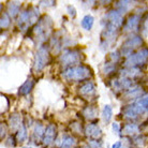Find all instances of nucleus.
<instances>
[{"label": "nucleus", "mask_w": 148, "mask_h": 148, "mask_svg": "<svg viewBox=\"0 0 148 148\" xmlns=\"http://www.w3.org/2000/svg\"><path fill=\"white\" fill-rule=\"evenodd\" d=\"M90 148H103V143L100 140H91L89 141Z\"/></svg>", "instance_id": "obj_28"}, {"label": "nucleus", "mask_w": 148, "mask_h": 148, "mask_svg": "<svg viewBox=\"0 0 148 148\" xmlns=\"http://www.w3.org/2000/svg\"><path fill=\"white\" fill-rule=\"evenodd\" d=\"M34 78L29 77L22 86H21V87H19L18 93L21 95V96H27V95H29V93L31 92V90H32V88H34Z\"/></svg>", "instance_id": "obj_16"}, {"label": "nucleus", "mask_w": 148, "mask_h": 148, "mask_svg": "<svg viewBox=\"0 0 148 148\" xmlns=\"http://www.w3.org/2000/svg\"><path fill=\"white\" fill-rule=\"evenodd\" d=\"M68 11H69V14H70L71 16H73V17L76 15V11H75L74 7H72V5H68Z\"/></svg>", "instance_id": "obj_31"}, {"label": "nucleus", "mask_w": 148, "mask_h": 148, "mask_svg": "<svg viewBox=\"0 0 148 148\" xmlns=\"http://www.w3.org/2000/svg\"><path fill=\"white\" fill-rule=\"evenodd\" d=\"M41 3L44 4V5H54V4H55V1H47V2H45V1H41Z\"/></svg>", "instance_id": "obj_34"}, {"label": "nucleus", "mask_w": 148, "mask_h": 148, "mask_svg": "<svg viewBox=\"0 0 148 148\" xmlns=\"http://www.w3.org/2000/svg\"><path fill=\"white\" fill-rule=\"evenodd\" d=\"M78 92L82 97H85V98H91L92 96H95L96 93V86L91 81H87L86 83H84L83 85L79 86L78 88Z\"/></svg>", "instance_id": "obj_11"}, {"label": "nucleus", "mask_w": 148, "mask_h": 148, "mask_svg": "<svg viewBox=\"0 0 148 148\" xmlns=\"http://www.w3.org/2000/svg\"><path fill=\"white\" fill-rule=\"evenodd\" d=\"M60 63L63 68H72L76 67L75 64H78L82 60V54L76 49H67L60 56Z\"/></svg>", "instance_id": "obj_6"}, {"label": "nucleus", "mask_w": 148, "mask_h": 148, "mask_svg": "<svg viewBox=\"0 0 148 148\" xmlns=\"http://www.w3.org/2000/svg\"><path fill=\"white\" fill-rule=\"evenodd\" d=\"M147 113H148V112H147Z\"/></svg>", "instance_id": "obj_39"}, {"label": "nucleus", "mask_w": 148, "mask_h": 148, "mask_svg": "<svg viewBox=\"0 0 148 148\" xmlns=\"http://www.w3.org/2000/svg\"><path fill=\"white\" fill-rule=\"evenodd\" d=\"M146 23H148V17H147V19H146Z\"/></svg>", "instance_id": "obj_37"}, {"label": "nucleus", "mask_w": 148, "mask_h": 148, "mask_svg": "<svg viewBox=\"0 0 148 148\" xmlns=\"http://www.w3.org/2000/svg\"><path fill=\"white\" fill-rule=\"evenodd\" d=\"M62 77L69 82H83L92 76V71L87 66H76V67L64 69L62 72Z\"/></svg>", "instance_id": "obj_1"}, {"label": "nucleus", "mask_w": 148, "mask_h": 148, "mask_svg": "<svg viewBox=\"0 0 148 148\" xmlns=\"http://www.w3.org/2000/svg\"><path fill=\"white\" fill-rule=\"evenodd\" d=\"M148 62V48H142L128 57L125 61L126 68H140Z\"/></svg>", "instance_id": "obj_5"}, {"label": "nucleus", "mask_w": 148, "mask_h": 148, "mask_svg": "<svg viewBox=\"0 0 148 148\" xmlns=\"http://www.w3.org/2000/svg\"><path fill=\"white\" fill-rule=\"evenodd\" d=\"M56 135H57V128L54 123H49L45 128V133L42 140V144L44 147H48L49 145L53 144V142L55 141Z\"/></svg>", "instance_id": "obj_8"}, {"label": "nucleus", "mask_w": 148, "mask_h": 148, "mask_svg": "<svg viewBox=\"0 0 148 148\" xmlns=\"http://www.w3.org/2000/svg\"><path fill=\"white\" fill-rule=\"evenodd\" d=\"M140 22H141V16L137 14L131 15L129 18L127 19L126 24H125V27H123V30L126 32H131L135 30L140 25Z\"/></svg>", "instance_id": "obj_12"}, {"label": "nucleus", "mask_w": 148, "mask_h": 148, "mask_svg": "<svg viewBox=\"0 0 148 148\" xmlns=\"http://www.w3.org/2000/svg\"><path fill=\"white\" fill-rule=\"evenodd\" d=\"M143 140H144V137H143V136H137V137H135V138H134V142H135L136 144H138V145H143V144H144V141H143Z\"/></svg>", "instance_id": "obj_32"}, {"label": "nucleus", "mask_w": 148, "mask_h": 148, "mask_svg": "<svg viewBox=\"0 0 148 148\" xmlns=\"http://www.w3.org/2000/svg\"><path fill=\"white\" fill-rule=\"evenodd\" d=\"M121 148H123V147H121Z\"/></svg>", "instance_id": "obj_38"}, {"label": "nucleus", "mask_w": 148, "mask_h": 148, "mask_svg": "<svg viewBox=\"0 0 148 148\" xmlns=\"http://www.w3.org/2000/svg\"><path fill=\"white\" fill-rule=\"evenodd\" d=\"M10 24H11V17L7 12H4L3 14L1 15V22H0L1 29H7L8 27L10 26Z\"/></svg>", "instance_id": "obj_25"}, {"label": "nucleus", "mask_w": 148, "mask_h": 148, "mask_svg": "<svg viewBox=\"0 0 148 148\" xmlns=\"http://www.w3.org/2000/svg\"><path fill=\"white\" fill-rule=\"evenodd\" d=\"M49 62V48L48 45L43 44L38 48L36 56H34V70L36 72H40L44 69Z\"/></svg>", "instance_id": "obj_4"}, {"label": "nucleus", "mask_w": 148, "mask_h": 148, "mask_svg": "<svg viewBox=\"0 0 148 148\" xmlns=\"http://www.w3.org/2000/svg\"><path fill=\"white\" fill-rule=\"evenodd\" d=\"M108 23L114 25L115 27H117L118 29H120L123 24V17H122V14L117 10H112L105 15V19Z\"/></svg>", "instance_id": "obj_9"}, {"label": "nucleus", "mask_w": 148, "mask_h": 148, "mask_svg": "<svg viewBox=\"0 0 148 148\" xmlns=\"http://www.w3.org/2000/svg\"><path fill=\"white\" fill-rule=\"evenodd\" d=\"M0 128H1V135H0V137H1V140H3L4 135H5V127L3 126V123H1Z\"/></svg>", "instance_id": "obj_33"}, {"label": "nucleus", "mask_w": 148, "mask_h": 148, "mask_svg": "<svg viewBox=\"0 0 148 148\" xmlns=\"http://www.w3.org/2000/svg\"><path fill=\"white\" fill-rule=\"evenodd\" d=\"M112 117H113V108L110 104H106L104 105L103 111H102V118H103L104 122L105 123H108L111 121Z\"/></svg>", "instance_id": "obj_22"}, {"label": "nucleus", "mask_w": 148, "mask_h": 148, "mask_svg": "<svg viewBox=\"0 0 148 148\" xmlns=\"http://www.w3.org/2000/svg\"><path fill=\"white\" fill-rule=\"evenodd\" d=\"M110 57H111V62L117 63L119 61V59H120V57H121V53L117 52V51H116V52H113V53H111Z\"/></svg>", "instance_id": "obj_29"}, {"label": "nucleus", "mask_w": 148, "mask_h": 148, "mask_svg": "<svg viewBox=\"0 0 148 148\" xmlns=\"http://www.w3.org/2000/svg\"><path fill=\"white\" fill-rule=\"evenodd\" d=\"M121 77H127L130 79H135L138 76H141L142 71L140 68H125L120 72Z\"/></svg>", "instance_id": "obj_13"}, {"label": "nucleus", "mask_w": 148, "mask_h": 148, "mask_svg": "<svg viewBox=\"0 0 148 148\" xmlns=\"http://www.w3.org/2000/svg\"><path fill=\"white\" fill-rule=\"evenodd\" d=\"M115 69H116V63L114 62H105L104 63L103 68H102V71H103L105 74H111L112 72H114Z\"/></svg>", "instance_id": "obj_27"}, {"label": "nucleus", "mask_w": 148, "mask_h": 148, "mask_svg": "<svg viewBox=\"0 0 148 148\" xmlns=\"http://www.w3.org/2000/svg\"><path fill=\"white\" fill-rule=\"evenodd\" d=\"M93 23H95V18H93V16H91L90 14H87L83 17L81 24H82V27H83L84 29L90 30L93 26Z\"/></svg>", "instance_id": "obj_21"}, {"label": "nucleus", "mask_w": 148, "mask_h": 148, "mask_svg": "<svg viewBox=\"0 0 148 148\" xmlns=\"http://www.w3.org/2000/svg\"><path fill=\"white\" fill-rule=\"evenodd\" d=\"M27 135H28V133H27L26 126H25V125L23 123L22 127L19 128L18 131H17V133H16V137H17V141H18L19 143H22V142L26 141Z\"/></svg>", "instance_id": "obj_24"}, {"label": "nucleus", "mask_w": 148, "mask_h": 148, "mask_svg": "<svg viewBox=\"0 0 148 148\" xmlns=\"http://www.w3.org/2000/svg\"><path fill=\"white\" fill-rule=\"evenodd\" d=\"M130 3H131L130 1H117V2L115 3V7L117 9V11H119L122 14V13L127 12Z\"/></svg>", "instance_id": "obj_26"}, {"label": "nucleus", "mask_w": 148, "mask_h": 148, "mask_svg": "<svg viewBox=\"0 0 148 148\" xmlns=\"http://www.w3.org/2000/svg\"><path fill=\"white\" fill-rule=\"evenodd\" d=\"M138 131H140V127L137 126L136 123H133V122L127 123L126 126L123 127V133L127 134V135H134Z\"/></svg>", "instance_id": "obj_20"}, {"label": "nucleus", "mask_w": 148, "mask_h": 148, "mask_svg": "<svg viewBox=\"0 0 148 148\" xmlns=\"http://www.w3.org/2000/svg\"><path fill=\"white\" fill-rule=\"evenodd\" d=\"M85 135L91 140H100V137L102 136V131H101L100 127L97 123H88L85 127Z\"/></svg>", "instance_id": "obj_10"}, {"label": "nucleus", "mask_w": 148, "mask_h": 148, "mask_svg": "<svg viewBox=\"0 0 148 148\" xmlns=\"http://www.w3.org/2000/svg\"><path fill=\"white\" fill-rule=\"evenodd\" d=\"M143 44V39L140 36H134V37L129 38L127 41L123 42V44L121 46V56L125 57H130L133 54L134 49L137 47H140Z\"/></svg>", "instance_id": "obj_7"}, {"label": "nucleus", "mask_w": 148, "mask_h": 148, "mask_svg": "<svg viewBox=\"0 0 148 148\" xmlns=\"http://www.w3.org/2000/svg\"><path fill=\"white\" fill-rule=\"evenodd\" d=\"M112 128H113V131H114L116 134H120V127L117 122H113L112 123Z\"/></svg>", "instance_id": "obj_30"}, {"label": "nucleus", "mask_w": 148, "mask_h": 148, "mask_svg": "<svg viewBox=\"0 0 148 148\" xmlns=\"http://www.w3.org/2000/svg\"><path fill=\"white\" fill-rule=\"evenodd\" d=\"M23 125V120H22V115L21 114H12L10 117H9V126L11 128V130L13 131H18V129L22 127Z\"/></svg>", "instance_id": "obj_14"}, {"label": "nucleus", "mask_w": 148, "mask_h": 148, "mask_svg": "<svg viewBox=\"0 0 148 148\" xmlns=\"http://www.w3.org/2000/svg\"><path fill=\"white\" fill-rule=\"evenodd\" d=\"M23 148H31V147H29V146H26V147H23Z\"/></svg>", "instance_id": "obj_36"}, {"label": "nucleus", "mask_w": 148, "mask_h": 148, "mask_svg": "<svg viewBox=\"0 0 148 148\" xmlns=\"http://www.w3.org/2000/svg\"><path fill=\"white\" fill-rule=\"evenodd\" d=\"M112 148H121V142H116V143L112 146Z\"/></svg>", "instance_id": "obj_35"}, {"label": "nucleus", "mask_w": 148, "mask_h": 148, "mask_svg": "<svg viewBox=\"0 0 148 148\" xmlns=\"http://www.w3.org/2000/svg\"><path fill=\"white\" fill-rule=\"evenodd\" d=\"M53 30V22L51 17L48 16H43L39 19V22L34 25L32 28V32L34 34V38L37 42L43 43L47 40Z\"/></svg>", "instance_id": "obj_2"}, {"label": "nucleus", "mask_w": 148, "mask_h": 148, "mask_svg": "<svg viewBox=\"0 0 148 148\" xmlns=\"http://www.w3.org/2000/svg\"><path fill=\"white\" fill-rule=\"evenodd\" d=\"M75 143H76V141H75V138H74L73 136H71V135H66V136L63 137L61 148H73Z\"/></svg>", "instance_id": "obj_23"}, {"label": "nucleus", "mask_w": 148, "mask_h": 148, "mask_svg": "<svg viewBox=\"0 0 148 148\" xmlns=\"http://www.w3.org/2000/svg\"><path fill=\"white\" fill-rule=\"evenodd\" d=\"M45 133V128L42 126V123H37L34 129V137L37 142L42 141Z\"/></svg>", "instance_id": "obj_19"}, {"label": "nucleus", "mask_w": 148, "mask_h": 148, "mask_svg": "<svg viewBox=\"0 0 148 148\" xmlns=\"http://www.w3.org/2000/svg\"><path fill=\"white\" fill-rule=\"evenodd\" d=\"M83 115L86 119L88 120H95L98 116V108L93 105H89V106H86L84 110H83Z\"/></svg>", "instance_id": "obj_17"}, {"label": "nucleus", "mask_w": 148, "mask_h": 148, "mask_svg": "<svg viewBox=\"0 0 148 148\" xmlns=\"http://www.w3.org/2000/svg\"><path fill=\"white\" fill-rule=\"evenodd\" d=\"M144 96H145L144 89L137 85L135 87H133V88H131L130 90H128V91H126V93H125V97H126L127 99H132V100L133 99H137V98L141 99L142 97Z\"/></svg>", "instance_id": "obj_15"}, {"label": "nucleus", "mask_w": 148, "mask_h": 148, "mask_svg": "<svg viewBox=\"0 0 148 148\" xmlns=\"http://www.w3.org/2000/svg\"><path fill=\"white\" fill-rule=\"evenodd\" d=\"M39 16H40L39 10L37 8L31 7L30 9L21 12V14L18 15V19H17V25L22 30H25L28 27H31L34 24H37L39 22L38 19H40Z\"/></svg>", "instance_id": "obj_3"}, {"label": "nucleus", "mask_w": 148, "mask_h": 148, "mask_svg": "<svg viewBox=\"0 0 148 148\" xmlns=\"http://www.w3.org/2000/svg\"><path fill=\"white\" fill-rule=\"evenodd\" d=\"M7 13L12 18H14L18 14H21V4H19V2H9Z\"/></svg>", "instance_id": "obj_18"}]
</instances>
